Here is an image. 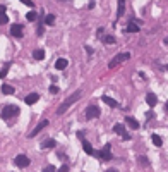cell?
<instances>
[{"label":"cell","instance_id":"cell-1","mask_svg":"<svg viewBox=\"0 0 168 172\" xmlns=\"http://www.w3.org/2000/svg\"><path fill=\"white\" fill-rule=\"evenodd\" d=\"M81 97H82V91H81V90L74 91L72 95H70V97H67L62 103H60V107L57 108V115H63V114L67 112V108H69V107H72V105H74L76 102H77V100H79Z\"/></svg>","mask_w":168,"mask_h":172},{"label":"cell","instance_id":"cell-2","mask_svg":"<svg viewBox=\"0 0 168 172\" xmlns=\"http://www.w3.org/2000/svg\"><path fill=\"white\" fill-rule=\"evenodd\" d=\"M16 115H19V107H16V105H7V107L2 108V119H11V117H16Z\"/></svg>","mask_w":168,"mask_h":172},{"label":"cell","instance_id":"cell-3","mask_svg":"<svg viewBox=\"0 0 168 172\" xmlns=\"http://www.w3.org/2000/svg\"><path fill=\"white\" fill-rule=\"evenodd\" d=\"M100 108L96 107V105H89V107H86V110H84V115H86V119H96L100 117Z\"/></svg>","mask_w":168,"mask_h":172},{"label":"cell","instance_id":"cell-4","mask_svg":"<svg viewBox=\"0 0 168 172\" xmlns=\"http://www.w3.org/2000/svg\"><path fill=\"white\" fill-rule=\"evenodd\" d=\"M129 59H131V54H129V52H125V54H118L115 59H113L110 64H108V67H110V69H113V67H117L120 62H124V60H129Z\"/></svg>","mask_w":168,"mask_h":172},{"label":"cell","instance_id":"cell-5","mask_svg":"<svg viewBox=\"0 0 168 172\" xmlns=\"http://www.w3.org/2000/svg\"><path fill=\"white\" fill-rule=\"evenodd\" d=\"M110 143H108V145H105L103 146V150L101 151H98V153H96L95 151V157H100L101 160H111V151H110Z\"/></svg>","mask_w":168,"mask_h":172},{"label":"cell","instance_id":"cell-6","mask_svg":"<svg viewBox=\"0 0 168 172\" xmlns=\"http://www.w3.org/2000/svg\"><path fill=\"white\" fill-rule=\"evenodd\" d=\"M113 133H117V134H120V136H122V138H124L125 141H129V140H131V136L127 134L125 127H124L122 124H115V126H113Z\"/></svg>","mask_w":168,"mask_h":172},{"label":"cell","instance_id":"cell-7","mask_svg":"<svg viewBox=\"0 0 168 172\" xmlns=\"http://www.w3.org/2000/svg\"><path fill=\"white\" fill-rule=\"evenodd\" d=\"M47 126H48V121H47V119H45V121H41V122H40V124H38V126H36V127H34V129H33V131H31V134H29V138H34V136H36V134H40V133H41L43 129L47 127Z\"/></svg>","mask_w":168,"mask_h":172},{"label":"cell","instance_id":"cell-8","mask_svg":"<svg viewBox=\"0 0 168 172\" xmlns=\"http://www.w3.org/2000/svg\"><path fill=\"white\" fill-rule=\"evenodd\" d=\"M14 162H16V165H17V167H22V169L29 165V158H27L26 155H17Z\"/></svg>","mask_w":168,"mask_h":172},{"label":"cell","instance_id":"cell-9","mask_svg":"<svg viewBox=\"0 0 168 172\" xmlns=\"http://www.w3.org/2000/svg\"><path fill=\"white\" fill-rule=\"evenodd\" d=\"M11 35L14 38H22V26L21 24H12L11 26Z\"/></svg>","mask_w":168,"mask_h":172},{"label":"cell","instance_id":"cell-10","mask_svg":"<svg viewBox=\"0 0 168 172\" xmlns=\"http://www.w3.org/2000/svg\"><path fill=\"white\" fill-rule=\"evenodd\" d=\"M38 100H40V95H38V93H31V95H27V97L24 98V102H26L27 105H34Z\"/></svg>","mask_w":168,"mask_h":172},{"label":"cell","instance_id":"cell-11","mask_svg":"<svg viewBox=\"0 0 168 172\" xmlns=\"http://www.w3.org/2000/svg\"><path fill=\"white\" fill-rule=\"evenodd\" d=\"M125 31L127 33H137V31H141V28H139V24H137L136 21H131L129 24H127Z\"/></svg>","mask_w":168,"mask_h":172},{"label":"cell","instance_id":"cell-12","mask_svg":"<svg viewBox=\"0 0 168 172\" xmlns=\"http://www.w3.org/2000/svg\"><path fill=\"white\" fill-rule=\"evenodd\" d=\"M146 103L149 105V107H154V105L158 103L156 95H154V93H147V95H146Z\"/></svg>","mask_w":168,"mask_h":172},{"label":"cell","instance_id":"cell-13","mask_svg":"<svg viewBox=\"0 0 168 172\" xmlns=\"http://www.w3.org/2000/svg\"><path fill=\"white\" fill-rule=\"evenodd\" d=\"M125 11V0H118V11H117V19H120Z\"/></svg>","mask_w":168,"mask_h":172},{"label":"cell","instance_id":"cell-14","mask_svg":"<svg viewBox=\"0 0 168 172\" xmlns=\"http://www.w3.org/2000/svg\"><path fill=\"white\" fill-rule=\"evenodd\" d=\"M101 100H103V102L106 103V105H110V107H118V102H117V100H113V98H110V97H101Z\"/></svg>","mask_w":168,"mask_h":172},{"label":"cell","instance_id":"cell-15","mask_svg":"<svg viewBox=\"0 0 168 172\" xmlns=\"http://www.w3.org/2000/svg\"><path fill=\"white\" fill-rule=\"evenodd\" d=\"M82 148H84V151H86L88 155H95V150H93V146H91L86 140H82Z\"/></svg>","mask_w":168,"mask_h":172},{"label":"cell","instance_id":"cell-16","mask_svg":"<svg viewBox=\"0 0 168 172\" xmlns=\"http://www.w3.org/2000/svg\"><path fill=\"white\" fill-rule=\"evenodd\" d=\"M67 59H58L57 62H55V67H57L58 71H62V69H65V67H67Z\"/></svg>","mask_w":168,"mask_h":172},{"label":"cell","instance_id":"cell-17","mask_svg":"<svg viewBox=\"0 0 168 172\" xmlns=\"http://www.w3.org/2000/svg\"><path fill=\"white\" fill-rule=\"evenodd\" d=\"M125 122L129 124V126H131L132 129H139V122H137V121H136L134 117H125Z\"/></svg>","mask_w":168,"mask_h":172},{"label":"cell","instance_id":"cell-18","mask_svg":"<svg viewBox=\"0 0 168 172\" xmlns=\"http://www.w3.org/2000/svg\"><path fill=\"white\" fill-rule=\"evenodd\" d=\"M14 91H16V90H14V86H11V84H4L2 86V93H4V95H12Z\"/></svg>","mask_w":168,"mask_h":172},{"label":"cell","instance_id":"cell-19","mask_svg":"<svg viewBox=\"0 0 168 172\" xmlns=\"http://www.w3.org/2000/svg\"><path fill=\"white\" fill-rule=\"evenodd\" d=\"M33 57L36 60H43L45 59V50H34V52H33Z\"/></svg>","mask_w":168,"mask_h":172},{"label":"cell","instance_id":"cell-20","mask_svg":"<svg viewBox=\"0 0 168 172\" xmlns=\"http://www.w3.org/2000/svg\"><path fill=\"white\" fill-rule=\"evenodd\" d=\"M151 141H153V145H154V146H161V145H163L161 138H160L158 134H153V136H151Z\"/></svg>","mask_w":168,"mask_h":172},{"label":"cell","instance_id":"cell-21","mask_svg":"<svg viewBox=\"0 0 168 172\" xmlns=\"http://www.w3.org/2000/svg\"><path fill=\"white\" fill-rule=\"evenodd\" d=\"M55 146V140H47L41 143V148H53Z\"/></svg>","mask_w":168,"mask_h":172},{"label":"cell","instance_id":"cell-22","mask_svg":"<svg viewBox=\"0 0 168 172\" xmlns=\"http://www.w3.org/2000/svg\"><path fill=\"white\" fill-rule=\"evenodd\" d=\"M45 24H48V26L55 24V16H53V14H48V16L45 17Z\"/></svg>","mask_w":168,"mask_h":172},{"label":"cell","instance_id":"cell-23","mask_svg":"<svg viewBox=\"0 0 168 172\" xmlns=\"http://www.w3.org/2000/svg\"><path fill=\"white\" fill-rule=\"evenodd\" d=\"M26 19H27V21H29V22H34V21H36V19H38V14H36V12H27V16H26Z\"/></svg>","mask_w":168,"mask_h":172},{"label":"cell","instance_id":"cell-24","mask_svg":"<svg viewBox=\"0 0 168 172\" xmlns=\"http://www.w3.org/2000/svg\"><path fill=\"white\" fill-rule=\"evenodd\" d=\"M9 67H11V64H5V67L4 69H0V79H4L7 76V72H9Z\"/></svg>","mask_w":168,"mask_h":172},{"label":"cell","instance_id":"cell-25","mask_svg":"<svg viewBox=\"0 0 168 172\" xmlns=\"http://www.w3.org/2000/svg\"><path fill=\"white\" fill-rule=\"evenodd\" d=\"M103 41H105L106 45H115V38L108 35V36H103Z\"/></svg>","mask_w":168,"mask_h":172},{"label":"cell","instance_id":"cell-26","mask_svg":"<svg viewBox=\"0 0 168 172\" xmlns=\"http://www.w3.org/2000/svg\"><path fill=\"white\" fill-rule=\"evenodd\" d=\"M7 22H9V17L5 14H0V24H7Z\"/></svg>","mask_w":168,"mask_h":172},{"label":"cell","instance_id":"cell-27","mask_svg":"<svg viewBox=\"0 0 168 172\" xmlns=\"http://www.w3.org/2000/svg\"><path fill=\"white\" fill-rule=\"evenodd\" d=\"M55 170H57V169H55L53 165H48V167H45V169H43V172H55Z\"/></svg>","mask_w":168,"mask_h":172},{"label":"cell","instance_id":"cell-28","mask_svg":"<svg viewBox=\"0 0 168 172\" xmlns=\"http://www.w3.org/2000/svg\"><path fill=\"white\" fill-rule=\"evenodd\" d=\"M22 4H24V5H27V7H34V4H33L31 0H21Z\"/></svg>","mask_w":168,"mask_h":172},{"label":"cell","instance_id":"cell-29","mask_svg":"<svg viewBox=\"0 0 168 172\" xmlns=\"http://www.w3.org/2000/svg\"><path fill=\"white\" fill-rule=\"evenodd\" d=\"M50 93H52V95H57L58 88H57V86H50Z\"/></svg>","mask_w":168,"mask_h":172},{"label":"cell","instance_id":"cell-30","mask_svg":"<svg viewBox=\"0 0 168 172\" xmlns=\"http://www.w3.org/2000/svg\"><path fill=\"white\" fill-rule=\"evenodd\" d=\"M38 36H41V35H43V24H40V26H38Z\"/></svg>","mask_w":168,"mask_h":172},{"label":"cell","instance_id":"cell-31","mask_svg":"<svg viewBox=\"0 0 168 172\" xmlns=\"http://www.w3.org/2000/svg\"><path fill=\"white\" fill-rule=\"evenodd\" d=\"M58 170H60V172H67V170H69V165H65V164H63V165L60 167V169H58Z\"/></svg>","mask_w":168,"mask_h":172},{"label":"cell","instance_id":"cell-32","mask_svg":"<svg viewBox=\"0 0 168 172\" xmlns=\"http://www.w3.org/2000/svg\"><path fill=\"white\" fill-rule=\"evenodd\" d=\"M5 11H7L5 5H0V14H5Z\"/></svg>","mask_w":168,"mask_h":172},{"label":"cell","instance_id":"cell-33","mask_svg":"<svg viewBox=\"0 0 168 172\" xmlns=\"http://www.w3.org/2000/svg\"><path fill=\"white\" fill-rule=\"evenodd\" d=\"M165 45H168V36H166V38H165Z\"/></svg>","mask_w":168,"mask_h":172},{"label":"cell","instance_id":"cell-34","mask_svg":"<svg viewBox=\"0 0 168 172\" xmlns=\"http://www.w3.org/2000/svg\"><path fill=\"white\" fill-rule=\"evenodd\" d=\"M165 108H166V110H168V103H166V105H165Z\"/></svg>","mask_w":168,"mask_h":172},{"label":"cell","instance_id":"cell-35","mask_svg":"<svg viewBox=\"0 0 168 172\" xmlns=\"http://www.w3.org/2000/svg\"><path fill=\"white\" fill-rule=\"evenodd\" d=\"M166 71H168V65H166Z\"/></svg>","mask_w":168,"mask_h":172}]
</instances>
